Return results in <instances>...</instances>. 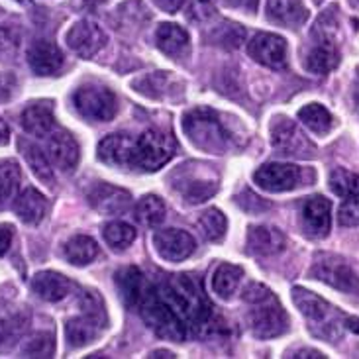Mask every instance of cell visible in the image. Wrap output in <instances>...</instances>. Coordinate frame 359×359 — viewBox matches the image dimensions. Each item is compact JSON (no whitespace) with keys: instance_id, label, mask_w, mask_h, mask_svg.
<instances>
[{"instance_id":"obj_37","label":"cell","mask_w":359,"mask_h":359,"mask_svg":"<svg viewBox=\"0 0 359 359\" xmlns=\"http://www.w3.org/2000/svg\"><path fill=\"white\" fill-rule=\"evenodd\" d=\"M104 240L114 250V252H124L128 250L134 240H136V230L134 226L126 222H110L104 226Z\"/></svg>"},{"instance_id":"obj_51","label":"cell","mask_w":359,"mask_h":359,"mask_svg":"<svg viewBox=\"0 0 359 359\" xmlns=\"http://www.w3.org/2000/svg\"><path fill=\"white\" fill-rule=\"evenodd\" d=\"M350 4L353 6V8L359 10V0H350Z\"/></svg>"},{"instance_id":"obj_12","label":"cell","mask_w":359,"mask_h":359,"mask_svg":"<svg viewBox=\"0 0 359 359\" xmlns=\"http://www.w3.org/2000/svg\"><path fill=\"white\" fill-rule=\"evenodd\" d=\"M107 43V34L93 20H81L67 32V46L79 57L90 59Z\"/></svg>"},{"instance_id":"obj_23","label":"cell","mask_w":359,"mask_h":359,"mask_svg":"<svg viewBox=\"0 0 359 359\" xmlns=\"http://www.w3.org/2000/svg\"><path fill=\"white\" fill-rule=\"evenodd\" d=\"M32 291L36 292L41 301L59 302L71 292V281L61 273L41 271L32 279Z\"/></svg>"},{"instance_id":"obj_43","label":"cell","mask_w":359,"mask_h":359,"mask_svg":"<svg viewBox=\"0 0 359 359\" xmlns=\"http://www.w3.org/2000/svg\"><path fill=\"white\" fill-rule=\"evenodd\" d=\"M16 48H18V36L14 34V29L0 28V59L16 53Z\"/></svg>"},{"instance_id":"obj_13","label":"cell","mask_w":359,"mask_h":359,"mask_svg":"<svg viewBox=\"0 0 359 359\" xmlns=\"http://www.w3.org/2000/svg\"><path fill=\"white\" fill-rule=\"evenodd\" d=\"M301 220L302 230L309 238H314V240L326 238L332 228V203L322 194L306 198V203L302 206Z\"/></svg>"},{"instance_id":"obj_41","label":"cell","mask_w":359,"mask_h":359,"mask_svg":"<svg viewBox=\"0 0 359 359\" xmlns=\"http://www.w3.org/2000/svg\"><path fill=\"white\" fill-rule=\"evenodd\" d=\"M338 222L344 228H353L359 226V198L358 196H351L346 203L341 204L340 210H338Z\"/></svg>"},{"instance_id":"obj_9","label":"cell","mask_w":359,"mask_h":359,"mask_svg":"<svg viewBox=\"0 0 359 359\" xmlns=\"http://www.w3.org/2000/svg\"><path fill=\"white\" fill-rule=\"evenodd\" d=\"M311 277L344 292H353L359 287L358 275L353 273L348 262L334 253H318L314 257Z\"/></svg>"},{"instance_id":"obj_33","label":"cell","mask_w":359,"mask_h":359,"mask_svg":"<svg viewBox=\"0 0 359 359\" xmlns=\"http://www.w3.org/2000/svg\"><path fill=\"white\" fill-rule=\"evenodd\" d=\"M167 208L165 203L156 196V194H146L142 196L136 204V218L137 222L144 224L146 228H159L165 222Z\"/></svg>"},{"instance_id":"obj_15","label":"cell","mask_w":359,"mask_h":359,"mask_svg":"<svg viewBox=\"0 0 359 359\" xmlns=\"http://www.w3.org/2000/svg\"><path fill=\"white\" fill-rule=\"evenodd\" d=\"M48 157L51 165L69 173L79 163V144L65 130H55L48 136Z\"/></svg>"},{"instance_id":"obj_44","label":"cell","mask_w":359,"mask_h":359,"mask_svg":"<svg viewBox=\"0 0 359 359\" xmlns=\"http://www.w3.org/2000/svg\"><path fill=\"white\" fill-rule=\"evenodd\" d=\"M16 90V77L12 73H0V104L8 102Z\"/></svg>"},{"instance_id":"obj_30","label":"cell","mask_w":359,"mask_h":359,"mask_svg":"<svg viewBox=\"0 0 359 359\" xmlns=\"http://www.w3.org/2000/svg\"><path fill=\"white\" fill-rule=\"evenodd\" d=\"M63 255L69 263L83 267L95 262L98 255V245L93 238L88 236H73L65 245H63Z\"/></svg>"},{"instance_id":"obj_48","label":"cell","mask_w":359,"mask_h":359,"mask_svg":"<svg viewBox=\"0 0 359 359\" xmlns=\"http://www.w3.org/2000/svg\"><path fill=\"white\" fill-rule=\"evenodd\" d=\"M10 140V130H8V124L0 118V146H6Z\"/></svg>"},{"instance_id":"obj_11","label":"cell","mask_w":359,"mask_h":359,"mask_svg":"<svg viewBox=\"0 0 359 359\" xmlns=\"http://www.w3.org/2000/svg\"><path fill=\"white\" fill-rule=\"evenodd\" d=\"M287 41L281 36H275L269 32H262L248 43V53L253 61L269 69L287 67Z\"/></svg>"},{"instance_id":"obj_3","label":"cell","mask_w":359,"mask_h":359,"mask_svg":"<svg viewBox=\"0 0 359 359\" xmlns=\"http://www.w3.org/2000/svg\"><path fill=\"white\" fill-rule=\"evenodd\" d=\"M81 314L65 324V336L71 348H85L97 340L104 328V306L95 291H83L79 297Z\"/></svg>"},{"instance_id":"obj_16","label":"cell","mask_w":359,"mask_h":359,"mask_svg":"<svg viewBox=\"0 0 359 359\" xmlns=\"http://www.w3.org/2000/svg\"><path fill=\"white\" fill-rule=\"evenodd\" d=\"M292 302L297 304V309L301 311L302 316H306L309 320L314 324L326 326L328 330H334L336 322H334V306H330L328 302L324 301L322 297L314 294V292L306 291L302 287H294L292 289Z\"/></svg>"},{"instance_id":"obj_19","label":"cell","mask_w":359,"mask_h":359,"mask_svg":"<svg viewBox=\"0 0 359 359\" xmlns=\"http://www.w3.org/2000/svg\"><path fill=\"white\" fill-rule=\"evenodd\" d=\"M116 287L128 309H137L140 302L144 301V297L151 289L146 275L140 271L137 267H124L122 271H118Z\"/></svg>"},{"instance_id":"obj_39","label":"cell","mask_w":359,"mask_h":359,"mask_svg":"<svg viewBox=\"0 0 359 359\" xmlns=\"http://www.w3.org/2000/svg\"><path fill=\"white\" fill-rule=\"evenodd\" d=\"M22 353H24V358H53L55 340L51 334H46V332L34 334L22 346Z\"/></svg>"},{"instance_id":"obj_50","label":"cell","mask_w":359,"mask_h":359,"mask_svg":"<svg viewBox=\"0 0 359 359\" xmlns=\"http://www.w3.org/2000/svg\"><path fill=\"white\" fill-rule=\"evenodd\" d=\"M149 358H175V355L171 351H154Z\"/></svg>"},{"instance_id":"obj_45","label":"cell","mask_w":359,"mask_h":359,"mask_svg":"<svg viewBox=\"0 0 359 359\" xmlns=\"http://www.w3.org/2000/svg\"><path fill=\"white\" fill-rule=\"evenodd\" d=\"M12 236H14V232H12L8 224H0V255H4L10 250Z\"/></svg>"},{"instance_id":"obj_4","label":"cell","mask_w":359,"mask_h":359,"mask_svg":"<svg viewBox=\"0 0 359 359\" xmlns=\"http://www.w3.org/2000/svg\"><path fill=\"white\" fill-rule=\"evenodd\" d=\"M142 316V320L146 322L147 328L156 332L159 338L169 341H184L189 328L187 324L181 320V316L177 314L169 304H167L157 289H149L144 301L140 302V306L136 309Z\"/></svg>"},{"instance_id":"obj_7","label":"cell","mask_w":359,"mask_h":359,"mask_svg":"<svg viewBox=\"0 0 359 359\" xmlns=\"http://www.w3.org/2000/svg\"><path fill=\"white\" fill-rule=\"evenodd\" d=\"M253 309L248 314V326L255 338L259 340H269L283 336L289 330V316L281 306V302L277 301V297H271L269 301L253 304Z\"/></svg>"},{"instance_id":"obj_40","label":"cell","mask_w":359,"mask_h":359,"mask_svg":"<svg viewBox=\"0 0 359 359\" xmlns=\"http://www.w3.org/2000/svg\"><path fill=\"white\" fill-rule=\"evenodd\" d=\"M167 85V75L165 73H161V71H157V73H151V75H147V77L140 79L136 83L137 90L142 93V95H147V97H157L156 90H159V97H161V93H163V88Z\"/></svg>"},{"instance_id":"obj_31","label":"cell","mask_w":359,"mask_h":359,"mask_svg":"<svg viewBox=\"0 0 359 359\" xmlns=\"http://www.w3.org/2000/svg\"><path fill=\"white\" fill-rule=\"evenodd\" d=\"M18 146H20V151H22V156H24V159H26V161H28V165L32 167L34 175L38 177L39 181H43V183L53 184V167H51V163H49L48 154H43L36 144H32V142L24 140V137L20 140Z\"/></svg>"},{"instance_id":"obj_10","label":"cell","mask_w":359,"mask_h":359,"mask_svg":"<svg viewBox=\"0 0 359 359\" xmlns=\"http://www.w3.org/2000/svg\"><path fill=\"white\" fill-rule=\"evenodd\" d=\"M253 181L267 193H287L302 181V169L292 163H265L255 173Z\"/></svg>"},{"instance_id":"obj_36","label":"cell","mask_w":359,"mask_h":359,"mask_svg":"<svg viewBox=\"0 0 359 359\" xmlns=\"http://www.w3.org/2000/svg\"><path fill=\"white\" fill-rule=\"evenodd\" d=\"M198 228H201V233L208 242H220L226 236V230H228V220L218 208H210V210L201 214Z\"/></svg>"},{"instance_id":"obj_18","label":"cell","mask_w":359,"mask_h":359,"mask_svg":"<svg viewBox=\"0 0 359 359\" xmlns=\"http://www.w3.org/2000/svg\"><path fill=\"white\" fill-rule=\"evenodd\" d=\"M28 63L36 75L49 77V75L59 73V69L63 67V53L53 41L39 39V41H34L32 48L28 49Z\"/></svg>"},{"instance_id":"obj_6","label":"cell","mask_w":359,"mask_h":359,"mask_svg":"<svg viewBox=\"0 0 359 359\" xmlns=\"http://www.w3.org/2000/svg\"><path fill=\"white\" fill-rule=\"evenodd\" d=\"M73 104L90 122H110L116 116L118 100L114 93L100 85H83L73 95Z\"/></svg>"},{"instance_id":"obj_20","label":"cell","mask_w":359,"mask_h":359,"mask_svg":"<svg viewBox=\"0 0 359 359\" xmlns=\"http://www.w3.org/2000/svg\"><path fill=\"white\" fill-rule=\"evenodd\" d=\"M134 137L130 134H110L98 144V159L112 167H128L134 149Z\"/></svg>"},{"instance_id":"obj_5","label":"cell","mask_w":359,"mask_h":359,"mask_svg":"<svg viewBox=\"0 0 359 359\" xmlns=\"http://www.w3.org/2000/svg\"><path fill=\"white\" fill-rule=\"evenodd\" d=\"M175 156V142L157 130H146L134 137L130 169L140 173H156Z\"/></svg>"},{"instance_id":"obj_42","label":"cell","mask_w":359,"mask_h":359,"mask_svg":"<svg viewBox=\"0 0 359 359\" xmlns=\"http://www.w3.org/2000/svg\"><path fill=\"white\" fill-rule=\"evenodd\" d=\"M271 297H275L265 285L262 283H252V285H248L245 289H243V294L242 299L248 304H259V302H265L269 301Z\"/></svg>"},{"instance_id":"obj_14","label":"cell","mask_w":359,"mask_h":359,"mask_svg":"<svg viewBox=\"0 0 359 359\" xmlns=\"http://www.w3.org/2000/svg\"><path fill=\"white\" fill-rule=\"evenodd\" d=\"M154 248L161 259L177 263L191 257L196 250V243L189 232L177 230V228H167V230H159L154 236Z\"/></svg>"},{"instance_id":"obj_2","label":"cell","mask_w":359,"mask_h":359,"mask_svg":"<svg viewBox=\"0 0 359 359\" xmlns=\"http://www.w3.org/2000/svg\"><path fill=\"white\" fill-rule=\"evenodd\" d=\"M184 136L206 154H224L230 147V134L220 116L210 108H193L183 118Z\"/></svg>"},{"instance_id":"obj_1","label":"cell","mask_w":359,"mask_h":359,"mask_svg":"<svg viewBox=\"0 0 359 359\" xmlns=\"http://www.w3.org/2000/svg\"><path fill=\"white\" fill-rule=\"evenodd\" d=\"M157 292L181 316L187 328H193L194 332L210 328L214 318L212 304L204 297L201 283L193 275H171L157 287Z\"/></svg>"},{"instance_id":"obj_17","label":"cell","mask_w":359,"mask_h":359,"mask_svg":"<svg viewBox=\"0 0 359 359\" xmlns=\"http://www.w3.org/2000/svg\"><path fill=\"white\" fill-rule=\"evenodd\" d=\"M88 203L102 214H120L130 208L132 196L124 189H118L108 183H95L87 193Z\"/></svg>"},{"instance_id":"obj_26","label":"cell","mask_w":359,"mask_h":359,"mask_svg":"<svg viewBox=\"0 0 359 359\" xmlns=\"http://www.w3.org/2000/svg\"><path fill=\"white\" fill-rule=\"evenodd\" d=\"M338 63H340V51L336 48L334 39H318L304 59V67L314 75H326L338 67Z\"/></svg>"},{"instance_id":"obj_38","label":"cell","mask_w":359,"mask_h":359,"mask_svg":"<svg viewBox=\"0 0 359 359\" xmlns=\"http://www.w3.org/2000/svg\"><path fill=\"white\" fill-rule=\"evenodd\" d=\"M330 191L344 198L359 196V175L348 169H334L330 173Z\"/></svg>"},{"instance_id":"obj_49","label":"cell","mask_w":359,"mask_h":359,"mask_svg":"<svg viewBox=\"0 0 359 359\" xmlns=\"http://www.w3.org/2000/svg\"><path fill=\"white\" fill-rule=\"evenodd\" d=\"M346 328H348L350 332H355V334H359V318L348 316V318H346Z\"/></svg>"},{"instance_id":"obj_52","label":"cell","mask_w":359,"mask_h":359,"mask_svg":"<svg viewBox=\"0 0 359 359\" xmlns=\"http://www.w3.org/2000/svg\"><path fill=\"white\" fill-rule=\"evenodd\" d=\"M201 2H208V0H201Z\"/></svg>"},{"instance_id":"obj_8","label":"cell","mask_w":359,"mask_h":359,"mask_svg":"<svg viewBox=\"0 0 359 359\" xmlns=\"http://www.w3.org/2000/svg\"><path fill=\"white\" fill-rule=\"evenodd\" d=\"M271 144L273 147L287 157L306 159L316 154V147L301 128L292 120L285 116H277L271 124Z\"/></svg>"},{"instance_id":"obj_35","label":"cell","mask_w":359,"mask_h":359,"mask_svg":"<svg viewBox=\"0 0 359 359\" xmlns=\"http://www.w3.org/2000/svg\"><path fill=\"white\" fill-rule=\"evenodd\" d=\"M20 181H22V171L16 161L6 159L0 161V204L8 203L18 193Z\"/></svg>"},{"instance_id":"obj_34","label":"cell","mask_w":359,"mask_h":359,"mask_svg":"<svg viewBox=\"0 0 359 359\" xmlns=\"http://www.w3.org/2000/svg\"><path fill=\"white\" fill-rule=\"evenodd\" d=\"M299 120L318 136H326L334 126V116L328 112V108H324L318 102H311V104L302 107L299 110Z\"/></svg>"},{"instance_id":"obj_21","label":"cell","mask_w":359,"mask_h":359,"mask_svg":"<svg viewBox=\"0 0 359 359\" xmlns=\"http://www.w3.org/2000/svg\"><path fill=\"white\" fill-rule=\"evenodd\" d=\"M287 245L281 230L271 226H252L248 232V252L253 255H277Z\"/></svg>"},{"instance_id":"obj_46","label":"cell","mask_w":359,"mask_h":359,"mask_svg":"<svg viewBox=\"0 0 359 359\" xmlns=\"http://www.w3.org/2000/svg\"><path fill=\"white\" fill-rule=\"evenodd\" d=\"M154 2H156V6H159L163 12H169V14L179 12L184 4V0H154Z\"/></svg>"},{"instance_id":"obj_25","label":"cell","mask_w":359,"mask_h":359,"mask_svg":"<svg viewBox=\"0 0 359 359\" xmlns=\"http://www.w3.org/2000/svg\"><path fill=\"white\" fill-rule=\"evenodd\" d=\"M181 181H179V193L183 194V198L189 204H201L208 201L216 191H218V183L212 177H203L201 173H187V171H179Z\"/></svg>"},{"instance_id":"obj_47","label":"cell","mask_w":359,"mask_h":359,"mask_svg":"<svg viewBox=\"0 0 359 359\" xmlns=\"http://www.w3.org/2000/svg\"><path fill=\"white\" fill-rule=\"evenodd\" d=\"M291 358H309V359H322L324 358V353H320V351L316 350H299L292 353Z\"/></svg>"},{"instance_id":"obj_32","label":"cell","mask_w":359,"mask_h":359,"mask_svg":"<svg viewBox=\"0 0 359 359\" xmlns=\"http://www.w3.org/2000/svg\"><path fill=\"white\" fill-rule=\"evenodd\" d=\"M28 324V312L6 309L0 312V346H12L22 336Z\"/></svg>"},{"instance_id":"obj_29","label":"cell","mask_w":359,"mask_h":359,"mask_svg":"<svg viewBox=\"0 0 359 359\" xmlns=\"http://www.w3.org/2000/svg\"><path fill=\"white\" fill-rule=\"evenodd\" d=\"M243 269L232 263H222L216 267L212 275V291L220 299H232L233 292L238 291L240 283H242Z\"/></svg>"},{"instance_id":"obj_24","label":"cell","mask_w":359,"mask_h":359,"mask_svg":"<svg viewBox=\"0 0 359 359\" xmlns=\"http://www.w3.org/2000/svg\"><path fill=\"white\" fill-rule=\"evenodd\" d=\"M22 128L36 137H46L53 132L55 128V116H53V108L49 102H36L29 104L22 112Z\"/></svg>"},{"instance_id":"obj_22","label":"cell","mask_w":359,"mask_h":359,"mask_svg":"<svg viewBox=\"0 0 359 359\" xmlns=\"http://www.w3.org/2000/svg\"><path fill=\"white\" fill-rule=\"evenodd\" d=\"M267 20L283 28H299L309 20V10L301 0H269Z\"/></svg>"},{"instance_id":"obj_27","label":"cell","mask_w":359,"mask_h":359,"mask_svg":"<svg viewBox=\"0 0 359 359\" xmlns=\"http://www.w3.org/2000/svg\"><path fill=\"white\" fill-rule=\"evenodd\" d=\"M14 212L18 214V218L24 224L36 226L43 220V216L48 212V201L46 196L36 191V189H26L24 193H20L14 201Z\"/></svg>"},{"instance_id":"obj_28","label":"cell","mask_w":359,"mask_h":359,"mask_svg":"<svg viewBox=\"0 0 359 359\" xmlns=\"http://www.w3.org/2000/svg\"><path fill=\"white\" fill-rule=\"evenodd\" d=\"M156 41L157 48L173 59H181L183 55H187L189 46H191V38H189L187 29L177 24H161L157 28Z\"/></svg>"}]
</instances>
